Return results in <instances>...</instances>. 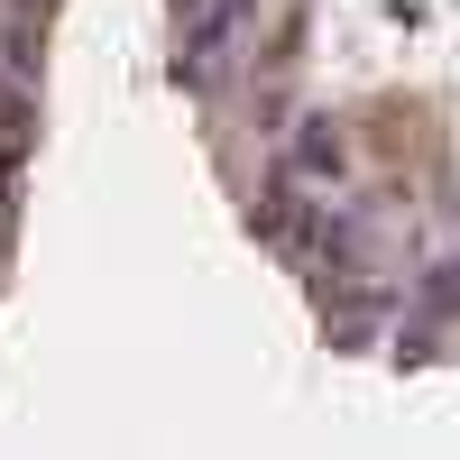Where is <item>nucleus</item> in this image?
<instances>
[{
	"instance_id": "nucleus-1",
	"label": "nucleus",
	"mask_w": 460,
	"mask_h": 460,
	"mask_svg": "<svg viewBox=\"0 0 460 460\" xmlns=\"http://www.w3.org/2000/svg\"><path fill=\"white\" fill-rule=\"evenodd\" d=\"M295 157L314 166V175H341V138H332V129H304V147H295Z\"/></svg>"
},
{
	"instance_id": "nucleus-2",
	"label": "nucleus",
	"mask_w": 460,
	"mask_h": 460,
	"mask_svg": "<svg viewBox=\"0 0 460 460\" xmlns=\"http://www.w3.org/2000/svg\"><path fill=\"white\" fill-rule=\"evenodd\" d=\"M433 304H460V267H442V277H433Z\"/></svg>"
}]
</instances>
